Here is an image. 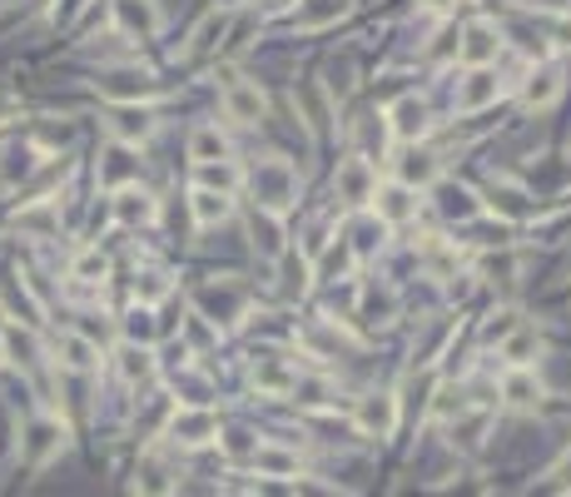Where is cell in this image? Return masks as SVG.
<instances>
[{
    "label": "cell",
    "mask_w": 571,
    "mask_h": 497,
    "mask_svg": "<svg viewBox=\"0 0 571 497\" xmlns=\"http://www.w3.org/2000/svg\"><path fill=\"white\" fill-rule=\"evenodd\" d=\"M254 189H259V205L269 215H283L293 205V195H299V174H293L289 160H264L254 170Z\"/></svg>",
    "instance_id": "6da1fadb"
},
{
    "label": "cell",
    "mask_w": 571,
    "mask_h": 497,
    "mask_svg": "<svg viewBox=\"0 0 571 497\" xmlns=\"http://www.w3.org/2000/svg\"><path fill=\"white\" fill-rule=\"evenodd\" d=\"M248 293L238 289L234 279H219L209 284V289H199V319H214V324H234L238 314H244Z\"/></svg>",
    "instance_id": "7a4b0ae2"
},
{
    "label": "cell",
    "mask_w": 571,
    "mask_h": 497,
    "mask_svg": "<svg viewBox=\"0 0 571 497\" xmlns=\"http://www.w3.org/2000/svg\"><path fill=\"white\" fill-rule=\"evenodd\" d=\"M224 115L234 125H259L269 115V95L259 85H248V80H229L224 85Z\"/></svg>",
    "instance_id": "3957f363"
},
{
    "label": "cell",
    "mask_w": 571,
    "mask_h": 497,
    "mask_svg": "<svg viewBox=\"0 0 571 497\" xmlns=\"http://www.w3.org/2000/svg\"><path fill=\"white\" fill-rule=\"evenodd\" d=\"M373 215L377 224H408L412 215H418V195H412L408 184H377L373 189Z\"/></svg>",
    "instance_id": "277c9868"
},
{
    "label": "cell",
    "mask_w": 571,
    "mask_h": 497,
    "mask_svg": "<svg viewBox=\"0 0 571 497\" xmlns=\"http://www.w3.org/2000/svg\"><path fill=\"white\" fill-rule=\"evenodd\" d=\"M170 438H174V443H184V448L209 443V438H219V413H209V408H179L170 418Z\"/></svg>",
    "instance_id": "5b68a950"
},
{
    "label": "cell",
    "mask_w": 571,
    "mask_h": 497,
    "mask_svg": "<svg viewBox=\"0 0 571 497\" xmlns=\"http://www.w3.org/2000/svg\"><path fill=\"white\" fill-rule=\"evenodd\" d=\"M497 50H502V41H497V31L487 21H473L463 35H457V55H463L473 70H487L497 60Z\"/></svg>",
    "instance_id": "8992f818"
},
{
    "label": "cell",
    "mask_w": 571,
    "mask_h": 497,
    "mask_svg": "<svg viewBox=\"0 0 571 497\" xmlns=\"http://www.w3.org/2000/svg\"><path fill=\"white\" fill-rule=\"evenodd\" d=\"M358 428H363L368 438H388V432L398 428V398H393V393H368V398L358 403Z\"/></svg>",
    "instance_id": "52a82bcc"
},
{
    "label": "cell",
    "mask_w": 571,
    "mask_h": 497,
    "mask_svg": "<svg viewBox=\"0 0 571 497\" xmlns=\"http://www.w3.org/2000/svg\"><path fill=\"white\" fill-rule=\"evenodd\" d=\"M60 443H66V428H60V418H40V423H31V428H25L21 453H25V463H31V467H40Z\"/></svg>",
    "instance_id": "ba28073f"
},
{
    "label": "cell",
    "mask_w": 571,
    "mask_h": 497,
    "mask_svg": "<svg viewBox=\"0 0 571 497\" xmlns=\"http://www.w3.org/2000/svg\"><path fill=\"white\" fill-rule=\"evenodd\" d=\"M377 189V174L368 160H343L338 164V199H348V205H363V199H373Z\"/></svg>",
    "instance_id": "9c48e42d"
},
{
    "label": "cell",
    "mask_w": 571,
    "mask_h": 497,
    "mask_svg": "<svg viewBox=\"0 0 571 497\" xmlns=\"http://www.w3.org/2000/svg\"><path fill=\"white\" fill-rule=\"evenodd\" d=\"M497 95H502V80H497L492 70H473V76L463 80V90H457V109H463V115H477V109H487Z\"/></svg>",
    "instance_id": "30bf717a"
},
{
    "label": "cell",
    "mask_w": 571,
    "mask_h": 497,
    "mask_svg": "<svg viewBox=\"0 0 571 497\" xmlns=\"http://www.w3.org/2000/svg\"><path fill=\"white\" fill-rule=\"evenodd\" d=\"M100 90H105L109 100H130V105H140V100H150L160 85H154L144 70H115V76L100 80Z\"/></svg>",
    "instance_id": "8fae6325"
},
{
    "label": "cell",
    "mask_w": 571,
    "mask_h": 497,
    "mask_svg": "<svg viewBox=\"0 0 571 497\" xmlns=\"http://www.w3.org/2000/svg\"><path fill=\"white\" fill-rule=\"evenodd\" d=\"M135 497H174V467L160 453H150L135 473Z\"/></svg>",
    "instance_id": "7c38bea8"
},
{
    "label": "cell",
    "mask_w": 571,
    "mask_h": 497,
    "mask_svg": "<svg viewBox=\"0 0 571 497\" xmlns=\"http://www.w3.org/2000/svg\"><path fill=\"white\" fill-rule=\"evenodd\" d=\"M119 11V25L130 35H140V41H150L154 31H160V11H154V0H115Z\"/></svg>",
    "instance_id": "4fadbf2b"
},
{
    "label": "cell",
    "mask_w": 571,
    "mask_h": 497,
    "mask_svg": "<svg viewBox=\"0 0 571 497\" xmlns=\"http://www.w3.org/2000/svg\"><path fill=\"white\" fill-rule=\"evenodd\" d=\"M388 119H393V135H398V140H418V135L428 130V109H422L418 95H403L398 105L388 109Z\"/></svg>",
    "instance_id": "5bb4252c"
},
{
    "label": "cell",
    "mask_w": 571,
    "mask_h": 497,
    "mask_svg": "<svg viewBox=\"0 0 571 497\" xmlns=\"http://www.w3.org/2000/svg\"><path fill=\"white\" fill-rule=\"evenodd\" d=\"M189 209H195V224L199 229H214V224H224V219L234 215V199L214 195V189H195V195H189Z\"/></svg>",
    "instance_id": "9a60e30c"
},
{
    "label": "cell",
    "mask_w": 571,
    "mask_h": 497,
    "mask_svg": "<svg viewBox=\"0 0 571 497\" xmlns=\"http://www.w3.org/2000/svg\"><path fill=\"white\" fill-rule=\"evenodd\" d=\"M338 15H348V0H299L293 25L299 31H318V25H334Z\"/></svg>",
    "instance_id": "2e32d148"
},
{
    "label": "cell",
    "mask_w": 571,
    "mask_h": 497,
    "mask_svg": "<svg viewBox=\"0 0 571 497\" xmlns=\"http://www.w3.org/2000/svg\"><path fill=\"white\" fill-rule=\"evenodd\" d=\"M254 467H259V477H299V453H289L279 443H259L254 448Z\"/></svg>",
    "instance_id": "e0dca14e"
},
{
    "label": "cell",
    "mask_w": 571,
    "mask_h": 497,
    "mask_svg": "<svg viewBox=\"0 0 571 497\" xmlns=\"http://www.w3.org/2000/svg\"><path fill=\"white\" fill-rule=\"evenodd\" d=\"M557 95H561V70L557 66H541L537 76L527 80V90H522V105H527V109H547Z\"/></svg>",
    "instance_id": "ac0fdd59"
},
{
    "label": "cell",
    "mask_w": 571,
    "mask_h": 497,
    "mask_svg": "<svg viewBox=\"0 0 571 497\" xmlns=\"http://www.w3.org/2000/svg\"><path fill=\"white\" fill-rule=\"evenodd\" d=\"M502 398L512 403V408H537V403H541V383L532 379L527 368H512V373L502 379Z\"/></svg>",
    "instance_id": "d6986e66"
},
{
    "label": "cell",
    "mask_w": 571,
    "mask_h": 497,
    "mask_svg": "<svg viewBox=\"0 0 571 497\" xmlns=\"http://www.w3.org/2000/svg\"><path fill=\"white\" fill-rule=\"evenodd\" d=\"M15 224L31 229V234H55V229H60V205H55V199H31V205H21Z\"/></svg>",
    "instance_id": "ffe728a7"
},
{
    "label": "cell",
    "mask_w": 571,
    "mask_h": 497,
    "mask_svg": "<svg viewBox=\"0 0 571 497\" xmlns=\"http://www.w3.org/2000/svg\"><path fill=\"white\" fill-rule=\"evenodd\" d=\"M229 21H234V11H209L205 21H199L189 55H209V50H219V45H224V35H229Z\"/></svg>",
    "instance_id": "44dd1931"
},
{
    "label": "cell",
    "mask_w": 571,
    "mask_h": 497,
    "mask_svg": "<svg viewBox=\"0 0 571 497\" xmlns=\"http://www.w3.org/2000/svg\"><path fill=\"white\" fill-rule=\"evenodd\" d=\"M115 219L119 224H150L154 219V199L144 189H119L115 195Z\"/></svg>",
    "instance_id": "7402d4cb"
},
{
    "label": "cell",
    "mask_w": 571,
    "mask_h": 497,
    "mask_svg": "<svg viewBox=\"0 0 571 497\" xmlns=\"http://www.w3.org/2000/svg\"><path fill=\"white\" fill-rule=\"evenodd\" d=\"M189 154H195V164H219V160H229V140L214 125H199V130L189 135Z\"/></svg>",
    "instance_id": "603a6c76"
},
{
    "label": "cell",
    "mask_w": 571,
    "mask_h": 497,
    "mask_svg": "<svg viewBox=\"0 0 571 497\" xmlns=\"http://www.w3.org/2000/svg\"><path fill=\"white\" fill-rule=\"evenodd\" d=\"M55 354H60L66 368H75V373H90V368H95V344L80 334H60L55 338Z\"/></svg>",
    "instance_id": "cb8c5ba5"
},
{
    "label": "cell",
    "mask_w": 571,
    "mask_h": 497,
    "mask_svg": "<svg viewBox=\"0 0 571 497\" xmlns=\"http://www.w3.org/2000/svg\"><path fill=\"white\" fill-rule=\"evenodd\" d=\"M537 348H541V344H537V328H527V324L512 328V334L502 338V358H506L512 368H527L532 358H537Z\"/></svg>",
    "instance_id": "d4e9b609"
},
{
    "label": "cell",
    "mask_w": 571,
    "mask_h": 497,
    "mask_svg": "<svg viewBox=\"0 0 571 497\" xmlns=\"http://www.w3.org/2000/svg\"><path fill=\"white\" fill-rule=\"evenodd\" d=\"M254 383H259L264 393H289L293 389V368L283 363V358H259V368H254Z\"/></svg>",
    "instance_id": "484cf974"
},
{
    "label": "cell",
    "mask_w": 571,
    "mask_h": 497,
    "mask_svg": "<svg viewBox=\"0 0 571 497\" xmlns=\"http://www.w3.org/2000/svg\"><path fill=\"white\" fill-rule=\"evenodd\" d=\"M154 125H150V115L144 109H125V115H115L109 119V135H115L119 145H135V140H144Z\"/></svg>",
    "instance_id": "4316f807"
},
{
    "label": "cell",
    "mask_w": 571,
    "mask_h": 497,
    "mask_svg": "<svg viewBox=\"0 0 571 497\" xmlns=\"http://www.w3.org/2000/svg\"><path fill=\"white\" fill-rule=\"evenodd\" d=\"M119 373L130 383H144L154 373V358H150V348H140V344H130V348H119Z\"/></svg>",
    "instance_id": "83f0119b"
},
{
    "label": "cell",
    "mask_w": 571,
    "mask_h": 497,
    "mask_svg": "<svg viewBox=\"0 0 571 497\" xmlns=\"http://www.w3.org/2000/svg\"><path fill=\"white\" fill-rule=\"evenodd\" d=\"M238 184V170L229 160H219V164H199V189H214V195H229Z\"/></svg>",
    "instance_id": "f1b7e54d"
},
{
    "label": "cell",
    "mask_w": 571,
    "mask_h": 497,
    "mask_svg": "<svg viewBox=\"0 0 571 497\" xmlns=\"http://www.w3.org/2000/svg\"><path fill=\"white\" fill-rule=\"evenodd\" d=\"M0 299H5V309H11V314H21L25 324H40V303H35L25 289H15V284H0Z\"/></svg>",
    "instance_id": "f546056e"
},
{
    "label": "cell",
    "mask_w": 571,
    "mask_h": 497,
    "mask_svg": "<svg viewBox=\"0 0 571 497\" xmlns=\"http://www.w3.org/2000/svg\"><path fill=\"white\" fill-rule=\"evenodd\" d=\"M303 289H308V264H303L299 254H283V293L293 299V293H303Z\"/></svg>",
    "instance_id": "4dcf8cb0"
},
{
    "label": "cell",
    "mask_w": 571,
    "mask_h": 497,
    "mask_svg": "<svg viewBox=\"0 0 571 497\" xmlns=\"http://www.w3.org/2000/svg\"><path fill=\"white\" fill-rule=\"evenodd\" d=\"M105 269H109V264H105V254H100V248H85V254L75 259V279L80 284H100V279H105Z\"/></svg>",
    "instance_id": "1f68e13d"
},
{
    "label": "cell",
    "mask_w": 571,
    "mask_h": 497,
    "mask_svg": "<svg viewBox=\"0 0 571 497\" xmlns=\"http://www.w3.org/2000/svg\"><path fill=\"white\" fill-rule=\"evenodd\" d=\"M299 100H308V125H313V135H324V125H328V100H324V90L318 85H303L299 90Z\"/></svg>",
    "instance_id": "d6a6232c"
},
{
    "label": "cell",
    "mask_w": 571,
    "mask_h": 497,
    "mask_svg": "<svg viewBox=\"0 0 571 497\" xmlns=\"http://www.w3.org/2000/svg\"><path fill=\"white\" fill-rule=\"evenodd\" d=\"M432 174H438L432 154H408V160H403V180H398V184H408V189H412V180H418V184H428Z\"/></svg>",
    "instance_id": "836d02e7"
},
{
    "label": "cell",
    "mask_w": 571,
    "mask_h": 497,
    "mask_svg": "<svg viewBox=\"0 0 571 497\" xmlns=\"http://www.w3.org/2000/svg\"><path fill=\"white\" fill-rule=\"evenodd\" d=\"M5 354H11L15 363H35V338L21 334V328H5Z\"/></svg>",
    "instance_id": "e575fe53"
},
{
    "label": "cell",
    "mask_w": 571,
    "mask_h": 497,
    "mask_svg": "<svg viewBox=\"0 0 571 497\" xmlns=\"http://www.w3.org/2000/svg\"><path fill=\"white\" fill-rule=\"evenodd\" d=\"M442 209H447V215H457V219H473L482 205H477L467 189H447V195H442Z\"/></svg>",
    "instance_id": "d590c367"
},
{
    "label": "cell",
    "mask_w": 571,
    "mask_h": 497,
    "mask_svg": "<svg viewBox=\"0 0 571 497\" xmlns=\"http://www.w3.org/2000/svg\"><path fill=\"white\" fill-rule=\"evenodd\" d=\"M353 234H358V244H353L358 254H373V244L383 239V224H377V219H363V224H358Z\"/></svg>",
    "instance_id": "8d00e7d4"
},
{
    "label": "cell",
    "mask_w": 571,
    "mask_h": 497,
    "mask_svg": "<svg viewBox=\"0 0 571 497\" xmlns=\"http://www.w3.org/2000/svg\"><path fill=\"white\" fill-rule=\"evenodd\" d=\"M130 338H135V344H150V338H154L150 309H130Z\"/></svg>",
    "instance_id": "74e56055"
},
{
    "label": "cell",
    "mask_w": 571,
    "mask_h": 497,
    "mask_svg": "<svg viewBox=\"0 0 571 497\" xmlns=\"http://www.w3.org/2000/svg\"><path fill=\"white\" fill-rule=\"evenodd\" d=\"M109 160H115V164H105V174H100V180H105L109 189H115V184L125 180V174H130V150H115Z\"/></svg>",
    "instance_id": "f35d334b"
},
{
    "label": "cell",
    "mask_w": 571,
    "mask_h": 497,
    "mask_svg": "<svg viewBox=\"0 0 571 497\" xmlns=\"http://www.w3.org/2000/svg\"><path fill=\"white\" fill-rule=\"evenodd\" d=\"M438 418H447V423L463 418V393H457V389H442V393H438Z\"/></svg>",
    "instance_id": "ab89813d"
},
{
    "label": "cell",
    "mask_w": 571,
    "mask_h": 497,
    "mask_svg": "<svg viewBox=\"0 0 571 497\" xmlns=\"http://www.w3.org/2000/svg\"><path fill=\"white\" fill-rule=\"evenodd\" d=\"M224 448H229L234 458H254V438H248V432H229Z\"/></svg>",
    "instance_id": "60d3db41"
},
{
    "label": "cell",
    "mask_w": 571,
    "mask_h": 497,
    "mask_svg": "<svg viewBox=\"0 0 571 497\" xmlns=\"http://www.w3.org/2000/svg\"><path fill=\"white\" fill-rule=\"evenodd\" d=\"M551 31H557V45H571V15H561V21H551Z\"/></svg>",
    "instance_id": "b9f144b4"
},
{
    "label": "cell",
    "mask_w": 571,
    "mask_h": 497,
    "mask_svg": "<svg viewBox=\"0 0 571 497\" xmlns=\"http://www.w3.org/2000/svg\"><path fill=\"white\" fill-rule=\"evenodd\" d=\"M11 115H15V95H5V90H0V125H5Z\"/></svg>",
    "instance_id": "7bdbcfd3"
},
{
    "label": "cell",
    "mask_w": 571,
    "mask_h": 497,
    "mask_svg": "<svg viewBox=\"0 0 571 497\" xmlns=\"http://www.w3.org/2000/svg\"><path fill=\"white\" fill-rule=\"evenodd\" d=\"M428 5H438V11H442V5H453V0H428Z\"/></svg>",
    "instance_id": "ee69618b"
}]
</instances>
